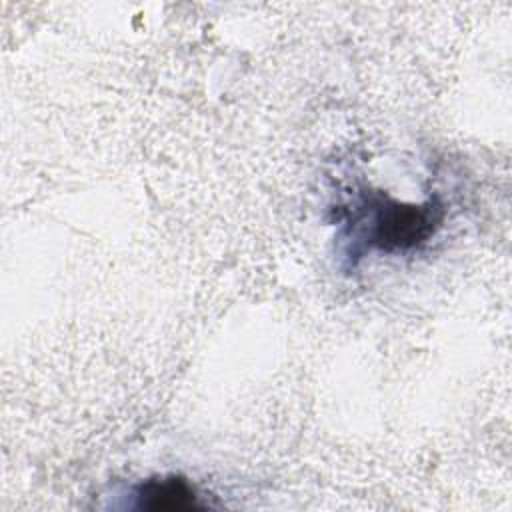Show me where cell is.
I'll list each match as a JSON object with an SVG mask.
<instances>
[{
	"mask_svg": "<svg viewBox=\"0 0 512 512\" xmlns=\"http://www.w3.org/2000/svg\"><path fill=\"white\" fill-rule=\"evenodd\" d=\"M364 212L368 214L364 242L382 252H402L426 242L438 230L444 216L438 200L406 204L384 192L368 196Z\"/></svg>",
	"mask_w": 512,
	"mask_h": 512,
	"instance_id": "6da1fadb",
	"label": "cell"
},
{
	"mask_svg": "<svg viewBox=\"0 0 512 512\" xmlns=\"http://www.w3.org/2000/svg\"><path fill=\"white\" fill-rule=\"evenodd\" d=\"M136 506L154 512H180L194 510L202 504L198 502L196 490L182 476H162L142 482L136 492Z\"/></svg>",
	"mask_w": 512,
	"mask_h": 512,
	"instance_id": "7a4b0ae2",
	"label": "cell"
}]
</instances>
